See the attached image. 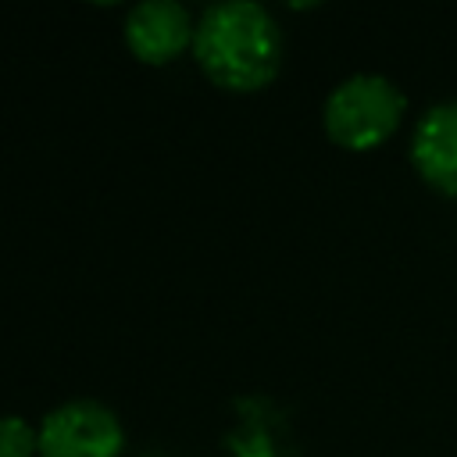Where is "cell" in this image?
Returning a JSON list of instances; mask_svg holds the SVG:
<instances>
[{"mask_svg": "<svg viewBox=\"0 0 457 457\" xmlns=\"http://www.w3.org/2000/svg\"><path fill=\"white\" fill-rule=\"evenodd\" d=\"M193 57L214 86L253 93L282 68V29L257 0H214L196 18Z\"/></svg>", "mask_w": 457, "mask_h": 457, "instance_id": "1", "label": "cell"}, {"mask_svg": "<svg viewBox=\"0 0 457 457\" xmlns=\"http://www.w3.org/2000/svg\"><path fill=\"white\" fill-rule=\"evenodd\" d=\"M407 111L403 89L378 71H357L332 86L321 107L325 136L343 150H371L386 143Z\"/></svg>", "mask_w": 457, "mask_h": 457, "instance_id": "2", "label": "cell"}, {"mask_svg": "<svg viewBox=\"0 0 457 457\" xmlns=\"http://www.w3.org/2000/svg\"><path fill=\"white\" fill-rule=\"evenodd\" d=\"M121 446L118 414L89 396L64 400L39 421V457H118Z\"/></svg>", "mask_w": 457, "mask_h": 457, "instance_id": "3", "label": "cell"}, {"mask_svg": "<svg viewBox=\"0 0 457 457\" xmlns=\"http://www.w3.org/2000/svg\"><path fill=\"white\" fill-rule=\"evenodd\" d=\"M193 14L179 0H139L125 14V43L146 64H164L193 46Z\"/></svg>", "mask_w": 457, "mask_h": 457, "instance_id": "4", "label": "cell"}, {"mask_svg": "<svg viewBox=\"0 0 457 457\" xmlns=\"http://www.w3.org/2000/svg\"><path fill=\"white\" fill-rule=\"evenodd\" d=\"M407 154L425 186L443 196H457V96L421 111Z\"/></svg>", "mask_w": 457, "mask_h": 457, "instance_id": "5", "label": "cell"}, {"mask_svg": "<svg viewBox=\"0 0 457 457\" xmlns=\"http://www.w3.org/2000/svg\"><path fill=\"white\" fill-rule=\"evenodd\" d=\"M39 453V428L18 414H0V457H32Z\"/></svg>", "mask_w": 457, "mask_h": 457, "instance_id": "6", "label": "cell"}]
</instances>
